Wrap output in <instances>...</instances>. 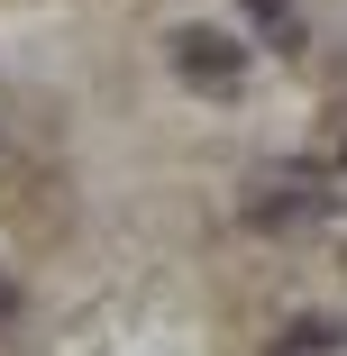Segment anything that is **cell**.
Wrapping results in <instances>:
<instances>
[{"label": "cell", "instance_id": "obj_1", "mask_svg": "<svg viewBox=\"0 0 347 356\" xmlns=\"http://www.w3.org/2000/svg\"><path fill=\"white\" fill-rule=\"evenodd\" d=\"M238 220L265 229V238L329 220V174H320V165H256V174L238 183Z\"/></svg>", "mask_w": 347, "mask_h": 356}, {"label": "cell", "instance_id": "obj_2", "mask_svg": "<svg viewBox=\"0 0 347 356\" xmlns=\"http://www.w3.org/2000/svg\"><path fill=\"white\" fill-rule=\"evenodd\" d=\"M174 74L192 83V92H211V101H238L247 92V46L229 37V28H211V19H192V28H174Z\"/></svg>", "mask_w": 347, "mask_h": 356}, {"label": "cell", "instance_id": "obj_3", "mask_svg": "<svg viewBox=\"0 0 347 356\" xmlns=\"http://www.w3.org/2000/svg\"><path fill=\"white\" fill-rule=\"evenodd\" d=\"M265 356H347V320H284V329H274V347Z\"/></svg>", "mask_w": 347, "mask_h": 356}, {"label": "cell", "instance_id": "obj_4", "mask_svg": "<svg viewBox=\"0 0 347 356\" xmlns=\"http://www.w3.org/2000/svg\"><path fill=\"white\" fill-rule=\"evenodd\" d=\"M238 10H247V28L265 46H302V10H293V0H238Z\"/></svg>", "mask_w": 347, "mask_h": 356}, {"label": "cell", "instance_id": "obj_5", "mask_svg": "<svg viewBox=\"0 0 347 356\" xmlns=\"http://www.w3.org/2000/svg\"><path fill=\"white\" fill-rule=\"evenodd\" d=\"M10 329H19V283L0 274V338H10Z\"/></svg>", "mask_w": 347, "mask_h": 356}]
</instances>
